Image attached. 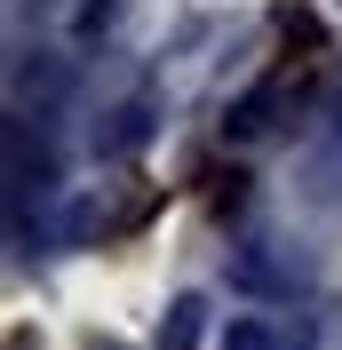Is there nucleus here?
Returning <instances> with one entry per match:
<instances>
[{
  "mask_svg": "<svg viewBox=\"0 0 342 350\" xmlns=\"http://www.w3.org/2000/svg\"><path fill=\"white\" fill-rule=\"evenodd\" d=\"M96 350H128V342H96Z\"/></svg>",
  "mask_w": 342,
  "mask_h": 350,
  "instance_id": "3",
  "label": "nucleus"
},
{
  "mask_svg": "<svg viewBox=\"0 0 342 350\" xmlns=\"http://www.w3.org/2000/svg\"><path fill=\"white\" fill-rule=\"evenodd\" d=\"M199 319H207V303L183 295V303L168 310V327H159V350H192V342H199Z\"/></svg>",
  "mask_w": 342,
  "mask_h": 350,
  "instance_id": "1",
  "label": "nucleus"
},
{
  "mask_svg": "<svg viewBox=\"0 0 342 350\" xmlns=\"http://www.w3.org/2000/svg\"><path fill=\"white\" fill-rule=\"evenodd\" d=\"M223 350H278V334L263 327V319H231V334H223Z\"/></svg>",
  "mask_w": 342,
  "mask_h": 350,
  "instance_id": "2",
  "label": "nucleus"
}]
</instances>
